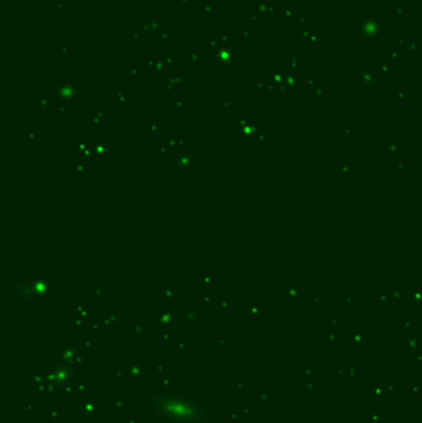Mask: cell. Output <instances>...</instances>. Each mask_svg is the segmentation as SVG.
<instances>
[{
    "label": "cell",
    "instance_id": "cell-1",
    "mask_svg": "<svg viewBox=\"0 0 422 423\" xmlns=\"http://www.w3.org/2000/svg\"><path fill=\"white\" fill-rule=\"evenodd\" d=\"M234 55V50L228 45H219L218 48L216 50V58L222 65H227V63L232 62Z\"/></svg>",
    "mask_w": 422,
    "mask_h": 423
}]
</instances>
